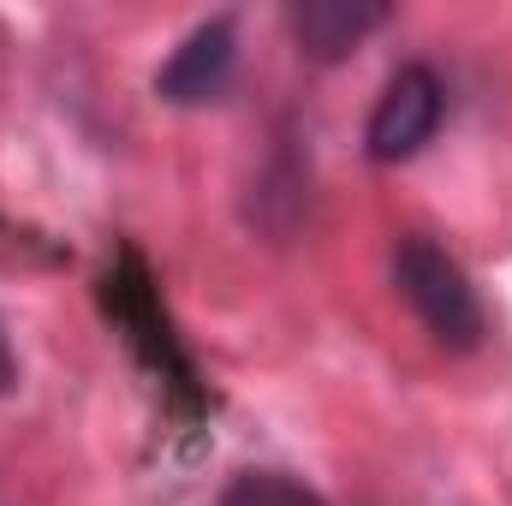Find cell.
Here are the masks:
<instances>
[{
  "mask_svg": "<svg viewBox=\"0 0 512 506\" xmlns=\"http://www.w3.org/2000/svg\"><path fill=\"white\" fill-rule=\"evenodd\" d=\"M393 280H399L405 304L417 310V322H423L447 352H471V346L483 340V328H489L483 298H477L471 274L441 251V245L405 239V245L393 251Z\"/></svg>",
  "mask_w": 512,
  "mask_h": 506,
  "instance_id": "6da1fadb",
  "label": "cell"
},
{
  "mask_svg": "<svg viewBox=\"0 0 512 506\" xmlns=\"http://www.w3.org/2000/svg\"><path fill=\"white\" fill-rule=\"evenodd\" d=\"M441 114H447V84H441V72L423 66V60L399 66V72L387 78V90L376 96V108H370V126H364L370 161H382V167L411 161V155L441 131Z\"/></svg>",
  "mask_w": 512,
  "mask_h": 506,
  "instance_id": "7a4b0ae2",
  "label": "cell"
},
{
  "mask_svg": "<svg viewBox=\"0 0 512 506\" xmlns=\"http://www.w3.org/2000/svg\"><path fill=\"white\" fill-rule=\"evenodd\" d=\"M233 66H239V30H233V18H209L167 54L155 90L179 108H197V102H215L233 84Z\"/></svg>",
  "mask_w": 512,
  "mask_h": 506,
  "instance_id": "3957f363",
  "label": "cell"
},
{
  "mask_svg": "<svg viewBox=\"0 0 512 506\" xmlns=\"http://www.w3.org/2000/svg\"><path fill=\"white\" fill-rule=\"evenodd\" d=\"M376 24H387L382 0H304V6H292V36L310 60H346Z\"/></svg>",
  "mask_w": 512,
  "mask_h": 506,
  "instance_id": "277c9868",
  "label": "cell"
},
{
  "mask_svg": "<svg viewBox=\"0 0 512 506\" xmlns=\"http://www.w3.org/2000/svg\"><path fill=\"white\" fill-rule=\"evenodd\" d=\"M221 506H322V495L292 483V477H280V471H239L227 483Z\"/></svg>",
  "mask_w": 512,
  "mask_h": 506,
  "instance_id": "5b68a950",
  "label": "cell"
},
{
  "mask_svg": "<svg viewBox=\"0 0 512 506\" xmlns=\"http://www.w3.org/2000/svg\"><path fill=\"white\" fill-rule=\"evenodd\" d=\"M0 387H12V352H6V334H0Z\"/></svg>",
  "mask_w": 512,
  "mask_h": 506,
  "instance_id": "8992f818",
  "label": "cell"
}]
</instances>
